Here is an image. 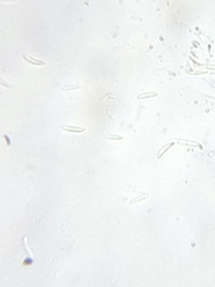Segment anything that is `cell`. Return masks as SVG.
<instances>
[{
  "mask_svg": "<svg viewBox=\"0 0 215 287\" xmlns=\"http://www.w3.org/2000/svg\"><path fill=\"white\" fill-rule=\"evenodd\" d=\"M61 128H62L63 131L69 132V133H73V134H79V133L86 132V128H85V127H78V126H62Z\"/></svg>",
  "mask_w": 215,
  "mask_h": 287,
  "instance_id": "cell-1",
  "label": "cell"
},
{
  "mask_svg": "<svg viewBox=\"0 0 215 287\" xmlns=\"http://www.w3.org/2000/svg\"><path fill=\"white\" fill-rule=\"evenodd\" d=\"M24 60L28 61L29 63L35 65V66H44V65H46V61L37 60V59H35V58H32V56H30V55H24Z\"/></svg>",
  "mask_w": 215,
  "mask_h": 287,
  "instance_id": "cell-2",
  "label": "cell"
},
{
  "mask_svg": "<svg viewBox=\"0 0 215 287\" xmlns=\"http://www.w3.org/2000/svg\"><path fill=\"white\" fill-rule=\"evenodd\" d=\"M173 145H175V142H169V144H166L165 146H163V147H161V148H160V150L158 151L157 158H158V159H160V158H161V157L164 156V153H165V152H166V151H167V150H169L170 147H172Z\"/></svg>",
  "mask_w": 215,
  "mask_h": 287,
  "instance_id": "cell-3",
  "label": "cell"
},
{
  "mask_svg": "<svg viewBox=\"0 0 215 287\" xmlns=\"http://www.w3.org/2000/svg\"><path fill=\"white\" fill-rule=\"evenodd\" d=\"M158 93L157 92H144L140 93L139 96H136L138 100H145V98H152V97H157Z\"/></svg>",
  "mask_w": 215,
  "mask_h": 287,
  "instance_id": "cell-4",
  "label": "cell"
},
{
  "mask_svg": "<svg viewBox=\"0 0 215 287\" xmlns=\"http://www.w3.org/2000/svg\"><path fill=\"white\" fill-rule=\"evenodd\" d=\"M63 91H72V90H81L82 86L80 84H71V85H66L61 87Z\"/></svg>",
  "mask_w": 215,
  "mask_h": 287,
  "instance_id": "cell-5",
  "label": "cell"
},
{
  "mask_svg": "<svg viewBox=\"0 0 215 287\" xmlns=\"http://www.w3.org/2000/svg\"><path fill=\"white\" fill-rule=\"evenodd\" d=\"M147 198H148V194H147V193H142L140 196H138V198L133 199V200L130 201V205H133V204H136V202H140V201H142V200H145V199H147Z\"/></svg>",
  "mask_w": 215,
  "mask_h": 287,
  "instance_id": "cell-6",
  "label": "cell"
},
{
  "mask_svg": "<svg viewBox=\"0 0 215 287\" xmlns=\"http://www.w3.org/2000/svg\"><path fill=\"white\" fill-rule=\"evenodd\" d=\"M106 139L108 140H122L123 138L121 135H117V134H108L106 135Z\"/></svg>",
  "mask_w": 215,
  "mask_h": 287,
  "instance_id": "cell-7",
  "label": "cell"
},
{
  "mask_svg": "<svg viewBox=\"0 0 215 287\" xmlns=\"http://www.w3.org/2000/svg\"><path fill=\"white\" fill-rule=\"evenodd\" d=\"M23 239H24V245H25V248H27V251L29 252V255L31 256V258H34V255H32V252H31V249H30V248H29V245H28V237L25 236Z\"/></svg>",
  "mask_w": 215,
  "mask_h": 287,
  "instance_id": "cell-8",
  "label": "cell"
},
{
  "mask_svg": "<svg viewBox=\"0 0 215 287\" xmlns=\"http://www.w3.org/2000/svg\"><path fill=\"white\" fill-rule=\"evenodd\" d=\"M0 84H1L4 87H6V89H12V85H11L10 83H7L4 78H1V80H0Z\"/></svg>",
  "mask_w": 215,
  "mask_h": 287,
  "instance_id": "cell-9",
  "label": "cell"
}]
</instances>
